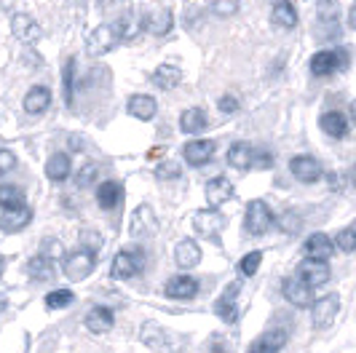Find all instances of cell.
<instances>
[{
	"label": "cell",
	"instance_id": "cell-1",
	"mask_svg": "<svg viewBox=\"0 0 356 353\" xmlns=\"http://www.w3.org/2000/svg\"><path fill=\"white\" fill-rule=\"evenodd\" d=\"M145 265V254L140 249H124V252H118L115 254V260H113V268H110V276L113 279H134L140 270H143Z\"/></svg>",
	"mask_w": 356,
	"mask_h": 353
},
{
	"label": "cell",
	"instance_id": "cell-2",
	"mask_svg": "<svg viewBox=\"0 0 356 353\" xmlns=\"http://www.w3.org/2000/svg\"><path fill=\"white\" fill-rule=\"evenodd\" d=\"M273 225V212H270V206H268L266 201H250L247 204V217H244V228L250 236H263L268 233Z\"/></svg>",
	"mask_w": 356,
	"mask_h": 353
},
{
	"label": "cell",
	"instance_id": "cell-3",
	"mask_svg": "<svg viewBox=\"0 0 356 353\" xmlns=\"http://www.w3.org/2000/svg\"><path fill=\"white\" fill-rule=\"evenodd\" d=\"M62 268H65V276L70 281H83L86 276H91V270L97 268V257L89 249H78V252H72V254L65 257Z\"/></svg>",
	"mask_w": 356,
	"mask_h": 353
},
{
	"label": "cell",
	"instance_id": "cell-4",
	"mask_svg": "<svg viewBox=\"0 0 356 353\" xmlns=\"http://www.w3.org/2000/svg\"><path fill=\"white\" fill-rule=\"evenodd\" d=\"M340 311V297L332 292V295H324L319 300L314 302L311 308V321H314V329H330L332 321L338 316Z\"/></svg>",
	"mask_w": 356,
	"mask_h": 353
},
{
	"label": "cell",
	"instance_id": "cell-5",
	"mask_svg": "<svg viewBox=\"0 0 356 353\" xmlns=\"http://www.w3.org/2000/svg\"><path fill=\"white\" fill-rule=\"evenodd\" d=\"M238 292H241V284L233 281V284H228V289L222 292V297L214 302V313L222 318L225 324H236V321H238V305H236Z\"/></svg>",
	"mask_w": 356,
	"mask_h": 353
},
{
	"label": "cell",
	"instance_id": "cell-6",
	"mask_svg": "<svg viewBox=\"0 0 356 353\" xmlns=\"http://www.w3.org/2000/svg\"><path fill=\"white\" fill-rule=\"evenodd\" d=\"M298 279L308 286V289H316L330 281V265L319 263V260H303L298 268Z\"/></svg>",
	"mask_w": 356,
	"mask_h": 353
},
{
	"label": "cell",
	"instance_id": "cell-7",
	"mask_svg": "<svg viewBox=\"0 0 356 353\" xmlns=\"http://www.w3.org/2000/svg\"><path fill=\"white\" fill-rule=\"evenodd\" d=\"M303 254H305V260H319V263H327V260L335 254V244H332V238H330V236H324V233H314V236H308V238H305Z\"/></svg>",
	"mask_w": 356,
	"mask_h": 353
},
{
	"label": "cell",
	"instance_id": "cell-8",
	"mask_svg": "<svg viewBox=\"0 0 356 353\" xmlns=\"http://www.w3.org/2000/svg\"><path fill=\"white\" fill-rule=\"evenodd\" d=\"M193 228H196L198 236L214 238L220 230L225 228V217L217 212V209H201V212L193 214Z\"/></svg>",
	"mask_w": 356,
	"mask_h": 353
},
{
	"label": "cell",
	"instance_id": "cell-9",
	"mask_svg": "<svg viewBox=\"0 0 356 353\" xmlns=\"http://www.w3.org/2000/svg\"><path fill=\"white\" fill-rule=\"evenodd\" d=\"M115 43H118V35H115L113 24H99L89 35V40H86V51H89L91 56H102V54L110 51Z\"/></svg>",
	"mask_w": 356,
	"mask_h": 353
},
{
	"label": "cell",
	"instance_id": "cell-10",
	"mask_svg": "<svg viewBox=\"0 0 356 353\" xmlns=\"http://www.w3.org/2000/svg\"><path fill=\"white\" fill-rule=\"evenodd\" d=\"M346 59H348V56H346L343 51L340 54L338 51H319V54H314V56H311V65H308V67H311L314 75L324 78V75H332L338 67H343V65H346Z\"/></svg>",
	"mask_w": 356,
	"mask_h": 353
},
{
	"label": "cell",
	"instance_id": "cell-11",
	"mask_svg": "<svg viewBox=\"0 0 356 353\" xmlns=\"http://www.w3.org/2000/svg\"><path fill=\"white\" fill-rule=\"evenodd\" d=\"M163 292H166V297H172V300H193L198 295V281L193 276H175V279L166 281Z\"/></svg>",
	"mask_w": 356,
	"mask_h": 353
},
{
	"label": "cell",
	"instance_id": "cell-12",
	"mask_svg": "<svg viewBox=\"0 0 356 353\" xmlns=\"http://www.w3.org/2000/svg\"><path fill=\"white\" fill-rule=\"evenodd\" d=\"M286 343V329H268L250 343L247 353H279Z\"/></svg>",
	"mask_w": 356,
	"mask_h": 353
},
{
	"label": "cell",
	"instance_id": "cell-13",
	"mask_svg": "<svg viewBox=\"0 0 356 353\" xmlns=\"http://www.w3.org/2000/svg\"><path fill=\"white\" fill-rule=\"evenodd\" d=\"M289 172L295 174V179H300V182H316L321 176V163L314 156H295L292 163H289Z\"/></svg>",
	"mask_w": 356,
	"mask_h": 353
},
{
	"label": "cell",
	"instance_id": "cell-14",
	"mask_svg": "<svg viewBox=\"0 0 356 353\" xmlns=\"http://www.w3.org/2000/svg\"><path fill=\"white\" fill-rule=\"evenodd\" d=\"M143 343L147 348H153L156 353H172V335L159 327V324H145L143 327Z\"/></svg>",
	"mask_w": 356,
	"mask_h": 353
},
{
	"label": "cell",
	"instance_id": "cell-15",
	"mask_svg": "<svg viewBox=\"0 0 356 353\" xmlns=\"http://www.w3.org/2000/svg\"><path fill=\"white\" fill-rule=\"evenodd\" d=\"M182 156L191 166H204L209 163L214 156V142L212 140H193L182 147Z\"/></svg>",
	"mask_w": 356,
	"mask_h": 353
},
{
	"label": "cell",
	"instance_id": "cell-16",
	"mask_svg": "<svg viewBox=\"0 0 356 353\" xmlns=\"http://www.w3.org/2000/svg\"><path fill=\"white\" fill-rule=\"evenodd\" d=\"M11 33L22 43H35L38 38H40V27H38V22L30 14H14V19H11Z\"/></svg>",
	"mask_w": 356,
	"mask_h": 353
},
{
	"label": "cell",
	"instance_id": "cell-17",
	"mask_svg": "<svg viewBox=\"0 0 356 353\" xmlns=\"http://www.w3.org/2000/svg\"><path fill=\"white\" fill-rule=\"evenodd\" d=\"M233 198V182L231 179H225V176H214L207 182V201H209V206L217 209V206H222L225 201H231Z\"/></svg>",
	"mask_w": 356,
	"mask_h": 353
},
{
	"label": "cell",
	"instance_id": "cell-18",
	"mask_svg": "<svg viewBox=\"0 0 356 353\" xmlns=\"http://www.w3.org/2000/svg\"><path fill=\"white\" fill-rule=\"evenodd\" d=\"M175 24V17L169 8H153L147 17L143 19V27L150 33V35H166Z\"/></svg>",
	"mask_w": 356,
	"mask_h": 353
},
{
	"label": "cell",
	"instance_id": "cell-19",
	"mask_svg": "<svg viewBox=\"0 0 356 353\" xmlns=\"http://www.w3.org/2000/svg\"><path fill=\"white\" fill-rule=\"evenodd\" d=\"M175 263L182 270H191L201 263V247H198L193 238H182L177 247H175Z\"/></svg>",
	"mask_w": 356,
	"mask_h": 353
},
{
	"label": "cell",
	"instance_id": "cell-20",
	"mask_svg": "<svg viewBox=\"0 0 356 353\" xmlns=\"http://www.w3.org/2000/svg\"><path fill=\"white\" fill-rule=\"evenodd\" d=\"M314 289H308L298 276H292V279H286L284 281V297L289 305H295V308H308L311 305V295Z\"/></svg>",
	"mask_w": 356,
	"mask_h": 353
},
{
	"label": "cell",
	"instance_id": "cell-21",
	"mask_svg": "<svg viewBox=\"0 0 356 353\" xmlns=\"http://www.w3.org/2000/svg\"><path fill=\"white\" fill-rule=\"evenodd\" d=\"M113 311L110 308H102V305H97V308H91L89 313H86V329H89L91 335H105L113 329Z\"/></svg>",
	"mask_w": 356,
	"mask_h": 353
},
{
	"label": "cell",
	"instance_id": "cell-22",
	"mask_svg": "<svg viewBox=\"0 0 356 353\" xmlns=\"http://www.w3.org/2000/svg\"><path fill=\"white\" fill-rule=\"evenodd\" d=\"M121 198H124V188L118 185V182H113V179H107L102 182L99 188H97V204H99V209H115L118 204H121Z\"/></svg>",
	"mask_w": 356,
	"mask_h": 353
},
{
	"label": "cell",
	"instance_id": "cell-23",
	"mask_svg": "<svg viewBox=\"0 0 356 353\" xmlns=\"http://www.w3.org/2000/svg\"><path fill=\"white\" fill-rule=\"evenodd\" d=\"M228 163H231L233 169H252V163H254V147H252L250 142H233L231 147H228Z\"/></svg>",
	"mask_w": 356,
	"mask_h": 353
},
{
	"label": "cell",
	"instance_id": "cell-24",
	"mask_svg": "<svg viewBox=\"0 0 356 353\" xmlns=\"http://www.w3.org/2000/svg\"><path fill=\"white\" fill-rule=\"evenodd\" d=\"M49 105H51V91L46 86H33L27 91V97H24V110H27L30 115L46 113Z\"/></svg>",
	"mask_w": 356,
	"mask_h": 353
},
{
	"label": "cell",
	"instance_id": "cell-25",
	"mask_svg": "<svg viewBox=\"0 0 356 353\" xmlns=\"http://www.w3.org/2000/svg\"><path fill=\"white\" fill-rule=\"evenodd\" d=\"M126 110H129V115H134V118H140V121H150V118L156 115L159 105H156V99L147 97V94H134V97L129 99Z\"/></svg>",
	"mask_w": 356,
	"mask_h": 353
},
{
	"label": "cell",
	"instance_id": "cell-26",
	"mask_svg": "<svg viewBox=\"0 0 356 353\" xmlns=\"http://www.w3.org/2000/svg\"><path fill=\"white\" fill-rule=\"evenodd\" d=\"M30 220H33V212L27 206H19V209H11V212H6L0 217V228L6 233H19L22 228L30 225Z\"/></svg>",
	"mask_w": 356,
	"mask_h": 353
},
{
	"label": "cell",
	"instance_id": "cell-27",
	"mask_svg": "<svg viewBox=\"0 0 356 353\" xmlns=\"http://www.w3.org/2000/svg\"><path fill=\"white\" fill-rule=\"evenodd\" d=\"M319 126H321V131H324L327 137H332V140H343L346 131H348V121H346V115H340V113H324L319 118Z\"/></svg>",
	"mask_w": 356,
	"mask_h": 353
},
{
	"label": "cell",
	"instance_id": "cell-28",
	"mask_svg": "<svg viewBox=\"0 0 356 353\" xmlns=\"http://www.w3.org/2000/svg\"><path fill=\"white\" fill-rule=\"evenodd\" d=\"M46 176L51 182H65L70 176V156L67 153H54L51 158L46 161Z\"/></svg>",
	"mask_w": 356,
	"mask_h": 353
},
{
	"label": "cell",
	"instance_id": "cell-29",
	"mask_svg": "<svg viewBox=\"0 0 356 353\" xmlns=\"http://www.w3.org/2000/svg\"><path fill=\"white\" fill-rule=\"evenodd\" d=\"M54 263L51 257H46V254H38L33 257L30 263H27V276L33 279V281H51L54 279Z\"/></svg>",
	"mask_w": 356,
	"mask_h": 353
},
{
	"label": "cell",
	"instance_id": "cell-30",
	"mask_svg": "<svg viewBox=\"0 0 356 353\" xmlns=\"http://www.w3.org/2000/svg\"><path fill=\"white\" fill-rule=\"evenodd\" d=\"M273 24L276 27H282V30H292L295 24H298V11H295V6L289 3V0H279L276 6H273Z\"/></svg>",
	"mask_w": 356,
	"mask_h": 353
},
{
	"label": "cell",
	"instance_id": "cell-31",
	"mask_svg": "<svg viewBox=\"0 0 356 353\" xmlns=\"http://www.w3.org/2000/svg\"><path fill=\"white\" fill-rule=\"evenodd\" d=\"M207 126V113L201 107H188L182 115H179V129L185 134H198L201 129Z\"/></svg>",
	"mask_w": 356,
	"mask_h": 353
},
{
	"label": "cell",
	"instance_id": "cell-32",
	"mask_svg": "<svg viewBox=\"0 0 356 353\" xmlns=\"http://www.w3.org/2000/svg\"><path fill=\"white\" fill-rule=\"evenodd\" d=\"M182 81V70L175 67V65H161L159 70L153 72V83L163 91H169V88H175Z\"/></svg>",
	"mask_w": 356,
	"mask_h": 353
},
{
	"label": "cell",
	"instance_id": "cell-33",
	"mask_svg": "<svg viewBox=\"0 0 356 353\" xmlns=\"http://www.w3.org/2000/svg\"><path fill=\"white\" fill-rule=\"evenodd\" d=\"M24 206V193L17 185H0V209L11 212V209H19Z\"/></svg>",
	"mask_w": 356,
	"mask_h": 353
},
{
	"label": "cell",
	"instance_id": "cell-34",
	"mask_svg": "<svg viewBox=\"0 0 356 353\" xmlns=\"http://www.w3.org/2000/svg\"><path fill=\"white\" fill-rule=\"evenodd\" d=\"M147 230H153V212L150 206H140L131 217V236H143Z\"/></svg>",
	"mask_w": 356,
	"mask_h": 353
},
{
	"label": "cell",
	"instance_id": "cell-35",
	"mask_svg": "<svg viewBox=\"0 0 356 353\" xmlns=\"http://www.w3.org/2000/svg\"><path fill=\"white\" fill-rule=\"evenodd\" d=\"M263 263V252H250V254H244L241 260H238V273L244 276V279H250L257 273V268Z\"/></svg>",
	"mask_w": 356,
	"mask_h": 353
},
{
	"label": "cell",
	"instance_id": "cell-36",
	"mask_svg": "<svg viewBox=\"0 0 356 353\" xmlns=\"http://www.w3.org/2000/svg\"><path fill=\"white\" fill-rule=\"evenodd\" d=\"M332 244H335V249L346 252V254L356 252V228H343L338 236L332 238Z\"/></svg>",
	"mask_w": 356,
	"mask_h": 353
},
{
	"label": "cell",
	"instance_id": "cell-37",
	"mask_svg": "<svg viewBox=\"0 0 356 353\" xmlns=\"http://www.w3.org/2000/svg\"><path fill=\"white\" fill-rule=\"evenodd\" d=\"M62 88H65V102L72 105V91H75V59H67L62 70Z\"/></svg>",
	"mask_w": 356,
	"mask_h": 353
},
{
	"label": "cell",
	"instance_id": "cell-38",
	"mask_svg": "<svg viewBox=\"0 0 356 353\" xmlns=\"http://www.w3.org/2000/svg\"><path fill=\"white\" fill-rule=\"evenodd\" d=\"M72 302V292L70 289H54L46 295V308H51V311H59V308H67Z\"/></svg>",
	"mask_w": 356,
	"mask_h": 353
},
{
	"label": "cell",
	"instance_id": "cell-39",
	"mask_svg": "<svg viewBox=\"0 0 356 353\" xmlns=\"http://www.w3.org/2000/svg\"><path fill=\"white\" fill-rule=\"evenodd\" d=\"M97 172H99L97 163H86V166L78 172V176H75V185H78V188H89L91 182L97 179Z\"/></svg>",
	"mask_w": 356,
	"mask_h": 353
},
{
	"label": "cell",
	"instance_id": "cell-40",
	"mask_svg": "<svg viewBox=\"0 0 356 353\" xmlns=\"http://www.w3.org/2000/svg\"><path fill=\"white\" fill-rule=\"evenodd\" d=\"M156 176H159V179H177L179 163H175V161H163L159 169H156Z\"/></svg>",
	"mask_w": 356,
	"mask_h": 353
},
{
	"label": "cell",
	"instance_id": "cell-41",
	"mask_svg": "<svg viewBox=\"0 0 356 353\" xmlns=\"http://www.w3.org/2000/svg\"><path fill=\"white\" fill-rule=\"evenodd\" d=\"M212 11L214 14H220V17H231V14L238 11V3H236V0H214Z\"/></svg>",
	"mask_w": 356,
	"mask_h": 353
},
{
	"label": "cell",
	"instance_id": "cell-42",
	"mask_svg": "<svg viewBox=\"0 0 356 353\" xmlns=\"http://www.w3.org/2000/svg\"><path fill=\"white\" fill-rule=\"evenodd\" d=\"M17 169V156L11 150H0V174H8Z\"/></svg>",
	"mask_w": 356,
	"mask_h": 353
},
{
	"label": "cell",
	"instance_id": "cell-43",
	"mask_svg": "<svg viewBox=\"0 0 356 353\" xmlns=\"http://www.w3.org/2000/svg\"><path fill=\"white\" fill-rule=\"evenodd\" d=\"M204 353H233V351H231V343H228V340H222V337H212Z\"/></svg>",
	"mask_w": 356,
	"mask_h": 353
},
{
	"label": "cell",
	"instance_id": "cell-44",
	"mask_svg": "<svg viewBox=\"0 0 356 353\" xmlns=\"http://www.w3.org/2000/svg\"><path fill=\"white\" fill-rule=\"evenodd\" d=\"M217 107H220V113H225V115H233V113L238 110V99H236V97H231V94H225V97H220Z\"/></svg>",
	"mask_w": 356,
	"mask_h": 353
},
{
	"label": "cell",
	"instance_id": "cell-45",
	"mask_svg": "<svg viewBox=\"0 0 356 353\" xmlns=\"http://www.w3.org/2000/svg\"><path fill=\"white\" fill-rule=\"evenodd\" d=\"M335 14H338V3H335V0H321L319 17L327 19V17H335Z\"/></svg>",
	"mask_w": 356,
	"mask_h": 353
},
{
	"label": "cell",
	"instance_id": "cell-46",
	"mask_svg": "<svg viewBox=\"0 0 356 353\" xmlns=\"http://www.w3.org/2000/svg\"><path fill=\"white\" fill-rule=\"evenodd\" d=\"M252 166L270 169V166H273V156H270V153H254V163H252Z\"/></svg>",
	"mask_w": 356,
	"mask_h": 353
},
{
	"label": "cell",
	"instance_id": "cell-47",
	"mask_svg": "<svg viewBox=\"0 0 356 353\" xmlns=\"http://www.w3.org/2000/svg\"><path fill=\"white\" fill-rule=\"evenodd\" d=\"M348 24H351V30H356V3L351 6V11H348Z\"/></svg>",
	"mask_w": 356,
	"mask_h": 353
},
{
	"label": "cell",
	"instance_id": "cell-48",
	"mask_svg": "<svg viewBox=\"0 0 356 353\" xmlns=\"http://www.w3.org/2000/svg\"><path fill=\"white\" fill-rule=\"evenodd\" d=\"M351 121H354V124H356V99H354V102H351Z\"/></svg>",
	"mask_w": 356,
	"mask_h": 353
},
{
	"label": "cell",
	"instance_id": "cell-49",
	"mask_svg": "<svg viewBox=\"0 0 356 353\" xmlns=\"http://www.w3.org/2000/svg\"><path fill=\"white\" fill-rule=\"evenodd\" d=\"M351 185H354V188H356V166H354V169H351Z\"/></svg>",
	"mask_w": 356,
	"mask_h": 353
},
{
	"label": "cell",
	"instance_id": "cell-50",
	"mask_svg": "<svg viewBox=\"0 0 356 353\" xmlns=\"http://www.w3.org/2000/svg\"><path fill=\"white\" fill-rule=\"evenodd\" d=\"M6 305H8V302H6V297H0V313L6 311Z\"/></svg>",
	"mask_w": 356,
	"mask_h": 353
},
{
	"label": "cell",
	"instance_id": "cell-51",
	"mask_svg": "<svg viewBox=\"0 0 356 353\" xmlns=\"http://www.w3.org/2000/svg\"><path fill=\"white\" fill-rule=\"evenodd\" d=\"M3 270H6V257H0V276H3Z\"/></svg>",
	"mask_w": 356,
	"mask_h": 353
}]
</instances>
